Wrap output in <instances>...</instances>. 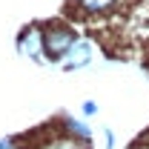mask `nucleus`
I'll list each match as a JSON object with an SVG mask.
<instances>
[{
    "label": "nucleus",
    "instance_id": "f257e3e1",
    "mask_svg": "<svg viewBox=\"0 0 149 149\" xmlns=\"http://www.w3.org/2000/svg\"><path fill=\"white\" fill-rule=\"evenodd\" d=\"M74 32L63 23H49L43 29V55L52 57V60H63L66 52L74 46Z\"/></svg>",
    "mask_w": 149,
    "mask_h": 149
},
{
    "label": "nucleus",
    "instance_id": "f03ea898",
    "mask_svg": "<svg viewBox=\"0 0 149 149\" xmlns=\"http://www.w3.org/2000/svg\"><path fill=\"white\" fill-rule=\"evenodd\" d=\"M17 52L26 55V57H32V60H40V55H43V32H40L37 26L26 29V32L17 37Z\"/></svg>",
    "mask_w": 149,
    "mask_h": 149
},
{
    "label": "nucleus",
    "instance_id": "7ed1b4c3",
    "mask_svg": "<svg viewBox=\"0 0 149 149\" xmlns=\"http://www.w3.org/2000/svg\"><path fill=\"white\" fill-rule=\"evenodd\" d=\"M89 60H92V43H89V40H74V46L66 52V57L60 60V66H63L66 72H72V69L86 66Z\"/></svg>",
    "mask_w": 149,
    "mask_h": 149
},
{
    "label": "nucleus",
    "instance_id": "20e7f679",
    "mask_svg": "<svg viewBox=\"0 0 149 149\" xmlns=\"http://www.w3.org/2000/svg\"><path fill=\"white\" fill-rule=\"evenodd\" d=\"M74 3L83 15H100V12H109L115 6V0H74Z\"/></svg>",
    "mask_w": 149,
    "mask_h": 149
},
{
    "label": "nucleus",
    "instance_id": "39448f33",
    "mask_svg": "<svg viewBox=\"0 0 149 149\" xmlns=\"http://www.w3.org/2000/svg\"><path fill=\"white\" fill-rule=\"evenodd\" d=\"M83 112H86V115H95V112H97V106H95L92 100H86V103H83Z\"/></svg>",
    "mask_w": 149,
    "mask_h": 149
}]
</instances>
